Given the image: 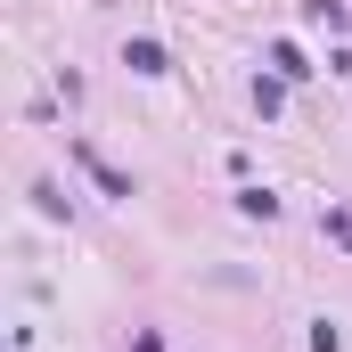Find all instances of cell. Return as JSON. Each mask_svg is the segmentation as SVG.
Here are the masks:
<instances>
[{"label": "cell", "instance_id": "1", "mask_svg": "<svg viewBox=\"0 0 352 352\" xmlns=\"http://www.w3.org/2000/svg\"><path fill=\"white\" fill-rule=\"evenodd\" d=\"M74 156H82V164H90V180H98V188H107V197H131V180L115 173V164H107V156H98V148H90V140H82V148H74Z\"/></svg>", "mask_w": 352, "mask_h": 352}, {"label": "cell", "instance_id": "2", "mask_svg": "<svg viewBox=\"0 0 352 352\" xmlns=\"http://www.w3.org/2000/svg\"><path fill=\"white\" fill-rule=\"evenodd\" d=\"M123 66H131V74H173V66H164V41H123Z\"/></svg>", "mask_w": 352, "mask_h": 352}, {"label": "cell", "instance_id": "3", "mask_svg": "<svg viewBox=\"0 0 352 352\" xmlns=\"http://www.w3.org/2000/svg\"><path fill=\"white\" fill-rule=\"evenodd\" d=\"M303 16H311V25H328V33H344V25H352L344 0H303Z\"/></svg>", "mask_w": 352, "mask_h": 352}, {"label": "cell", "instance_id": "4", "mask_svg": "<svg viewBox=\"0 0 352 352\" xmlns=\"http://www.w3.org/2000/svg\"><path fill=\"white\" fill-rule=\"evenodd\" d=\"M270 66H278V82H303V74H311V66H303V50H295V41H278V50H270Z\"/></svg>", "mask_w": 352, "mask_h": 352}, {"label": "cell", "instance_id": "5", "mask_svg": "<svg viewBox=\"0 0 352 352\" xmlns=\"http://www.w3.org/2000/svg\"><path fill=\"white\" fill-rule=\"evenodd\" d=\"M238 213H254V221H270V213H278V197H270V188H238Z\"/></svg>", "mask_w": 352, "mask_h": 352}, {"label": "cell", "instance_id": "6", "mask_svg": "<svg viewBox=\"0 0 352 352\" xmlns=\"http://www.w3.org/2000/svg\"><path fill=\"white\" fill-rule=\"evenodd\" d=\"M311 352H344V336H336V320H320V328H311Z\"/></svg>", "mask_w": 352, "mask_h": 352}, {"label": "cell", "instance_id": "7", "mask_svg": "<svg viewBox=\"0 0 352 352\" xmlns=\"http://www.w3.org/2000/svg\"><path fill=\"white\" fill-rule=\"evenodd\" d=\"M328 238H336V246H352V213H328Z\"/></svg>", "mask_w": 352, "mask_h": 352}]
</instances>
